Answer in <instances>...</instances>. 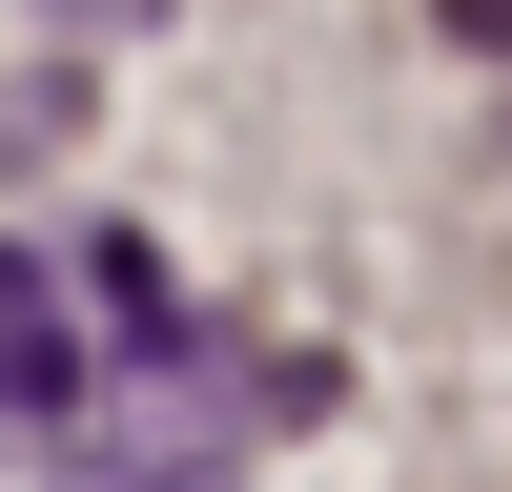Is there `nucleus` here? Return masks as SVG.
<instances>
[{"label": "nucleus", "mask_w": 512, "mask_h": 492, "mask_svg": "<svg viewBox=\"0 0 512 492\" xmlns=\"http://www.w3.org/2000/svg\"><path fill=\"white\" fill-rule=\"evenodd\" d=\"M0 410H21V431L82 410V328H62V267H41V246H0Z\"/></svg>", "instance_id": "nucleus-1"}, {"label": "nucleus", "mask_w": 512, "mask_h": 492, "mask_svg": "<svg viewBox=\"0 0 512 492\" xmlns=\"http://www.w3.org/2000/svg\"><path fill=\"white\" fill-rule=\"evenodd\" d=\"M62 492H226V451H82Z\"/></svg>", "instance_id": "nucleus-2"}, {"label": "nucleus", "mask_w": 512, "mask_h": 492, "mask_svg": "<svg viewBox=\"0 0 512 492\" xmlns=\"http://www.w3.org/2000/svg\"><path fill=\"white\" fill-rule=\"evenodd\" d=\"M41 21H62V41H123V21H164V0H41Z\"/></svg>", "instance_id": "nucleus-3"}, {"label": "nucleus", "mask_w": 512, "mask_h": 492, "mask_svg": "<svg viewBox=\"0 0 512 492\" xmlns=\"http://www.w3.org/2000/svg\"><path fill=\"white\" fill-rule=\"evenodd\" d=\"M451 41H512V0H451Z\"/></svg>", "instance_id": "nucleus-4"}]
</instances>
